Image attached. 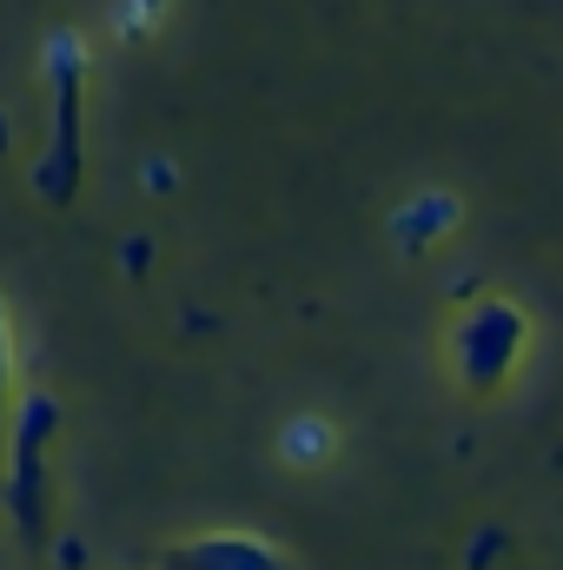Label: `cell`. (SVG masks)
I'll list each match as a JSON object with an SVG mask.
<instances>
[{
  "mask_svg": "<svg viewBox=\"0 0 563 570\" xmlns=\"http://www.w3.org/2000/svg\"><path fill=\"white\" fill-rule=\"evenodd\" d=\"M285 438H292V444H285L292 464H318V458H332V438H338V431L318 425V419H305V425H292Z\"/></svg>",
  "mask_w": 563,
  "mask_h": 570,
  "instance_id": "6da1fadb",
  "label": "cell"
}]
</instances>
